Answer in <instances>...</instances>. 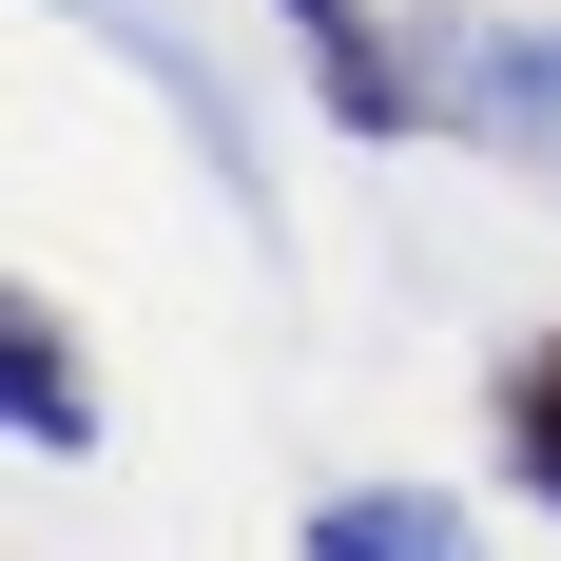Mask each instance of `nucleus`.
Instances as JSON below:
<instances>
[{"label":"nucleus","instance_id":"obj_1","mask_svg":"<svg viewBox=\"0 0 561 561\" xmlns=\"http://www.w3.org/2000/svg\"><path fill=\"white\" fill-rule=\"evenodd\" d=\"M290 58H310V98H330V136H368V156H407V136H446V78H426V39H407L388 0H272Z\"/></svg>","mask_w":561,"mask_h":561},{"label":"nucleus","instance_id":"obj_2","mask_svg":"<svg viewBox=\"0 0 561 561\" xmlns=\"http://www.w3.org/2000/svg\"><path fill=\"white\" fill-rule=\"evenodd\" d=\"M426 78H446V116L484 156L561 174V20H426Z\"/></svg>","mask_w":561,"mask_h":561},{"label":"nucleus","instance_id":"obj_3","mask_svg":"<svg viewBox=\"0 0 561 561\" xmlns=\"http://www.w3.org/2000/svg\"><path fill=\"white\" fill-rule=\"evenodd\" d=\"M0 426L39 465L98 446V368H78V330H58V290H0Z\"/></svg>","mask_w":561,"mask_h":561},{"label":"nucleus","instance_id":"obj_4","mask_svg":"<svg viewBox=\"0 0 561 561\" xmlns=\"http://www.w3.org/2000/svg\"><path fill=\"white\" fill-rule=\"evenodd\" d=\"M310 561H484V523L446 484H330L310 504Z\"/></svg>","mask_w":561,"mask_h":561},{"label":"nucleus","instance_id":"obj_5","mask_svg":"<svg viewBox=\"0 0 561 561\" xmlns=\"http://www.w3.org/2000/svg\"><path fill=\"white\" fill-rule=\"evenodd\" d=\"M484 446H504V484L561 523V330H523L504 368H484Z\"/></svg>","mask_w":561,"mask_h":561}]
</instances>
